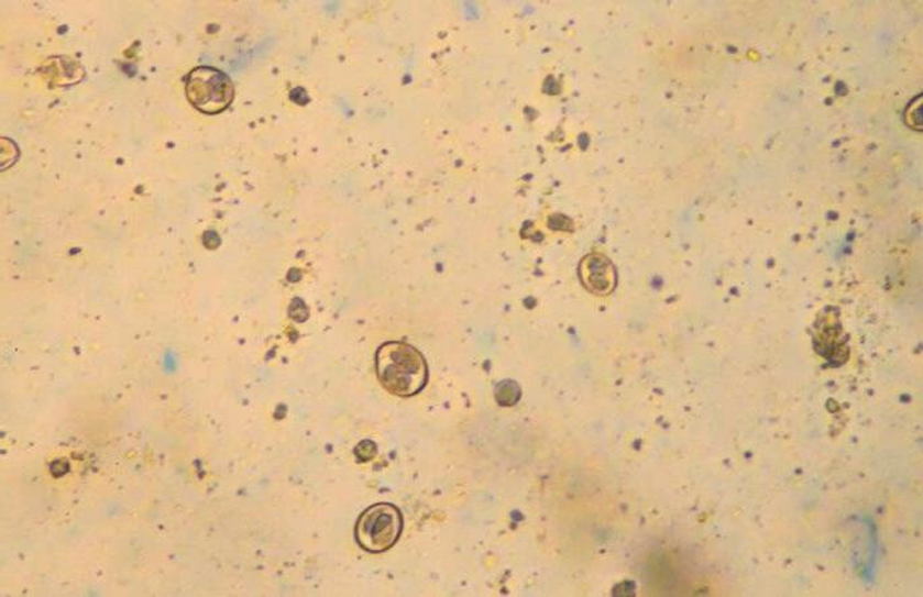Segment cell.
<instances>
[{"label":"cell","mask_w":923,"mask_h":597,"mask_svg":"<svg viewBox=\"0 0 923 597\" xmlns=\"http://www.w3.org/2000/svg\"><path fill=\"white\" fill-rule=\"evenodd\" d=\"M404 519L398 507L377 504L369 507L358 519L355 537L359 546L370 553H382L392 549L399 540Z\"/></svg>","instance_id":"7a4b0ae2"},{"label":"cell","mask_w":923,"mask_h":597,"mask_svg":"<svg viewBox=\"0 0 923 597\" xmlns=\"http://www.w3.org/2000/svg\"><path fill=\"white\" fill-rule=\"evenodd\" d=\"M581 283L585 289L597 296H608L616 286V270L607 256L586 255L579 268Z\"/></svg>","instance_id":"277c9868"},{"label":"cell","mask_w":923,"mask_h":597,"mask_svg":"<svg viewBox=\"0 0 923 597\" xmlns=\"http://www.w3.org/2000/svg\"><path fill=\"white\" fill-rule=\"evenodd\" d=\"M377 450L373 441L365 440L359 444L355 450V455L359 462H370L376 456Z\"/></svg>","instance_id":"8992f818"},{"label":"cell","mask_w":923,"mask_h":597,"mask_svg":"<svg viewBox=\"0 0 923 597\" xmlns=\"http://www.w3.org/2000/svg\"><path fill=\"white\" fill-rule=\"evenodd\" d=\"M187 97L194 107L208 115L223 112L231 106L235 89L223 71L211 67H199L190 71L187 80Z\"/></svg>","instance_id":"3957f363"},{"label":"cell","mask_w":923,"mask_h":597,"mask_svg":"<svg viewBox=\"0 0 923 597\" xmlns=\"http://www.w3.org/2000/svg\"><path fill=\"white\" fill-rule=\"evenodd\" d=\"M496 402L505 408L514 406L520 399V389L514 380H503L495 389Z\"/></svg>","instance_id":"5b68a950"},{"label":"cell","mask_w":923,"mask_h":597,"mask_svg":"<svg viewBox=\"0 0 923 597\" xmlns=\"http://www.w3.org/2000/svg\"><path fill=\"white\" fill-rule=\"evenodd\" d=\"M376 374L385 389L400 398L421 393L428 384V364L421 352L400 342L383 344L376 352Z\"/></svg>","instance_id":"6da1fadb"}]
</instances>
